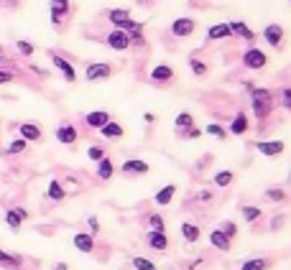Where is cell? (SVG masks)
I'll use <instances>...</instances> for the list:
<instances>
[{
    "mask_svg": "<svg viewBox=\"0 0 291 270\" xmlns=\"http://www.w3.org/2000/svg\"><path fill=\"white\" fill-rule=\"evenodd\" d=\"M274 92L271 89H266V87H253L251 89V107H253V118L258 123H266L268 118L274 115Z\"/></svg>",
    "mask_w": 291,
    "mask_h": 270,
    "instance_id": "obj_1",
    "label": "cell"
},
{
    "mask_svg": "<svg viewBox=\"0 0 291 270\" xmlns=\"http://www.w3.org/2000/svg\"><path fill=\"white\" fill-rule=\"evenodd\" d=\"M107 18H110V23H113L115 28H120V31H125V33H133V31L143 28V23L133 20V18H130V10H125V8H110V10H107Z\"/></svg>",
    "mask_w": 291,
    "mask_h": 270,
    "instance_id": "obj_2",
    "label": "cell"
},
{
    "mask_svg": "<svg viewBox=\"0 0 291 270\" xmlns=\"http://www.w3.org/2000/svg\"><path fill=\"white\" fill-rule=\"evenodd\" d=\"M84 77H87V82H105V79H110V77H113V66H110V64H105V61L87 64Z\"/></svg>",
    "mask_w": 291,
    "mask_h": 270,
    "instance_id": "obj_3",
    "label": "cell"
},
{
    "mask_svg": "<svg viewBox=\"0 0 291 270\" xmlns=\"http://www.w3.org/2000/svg\"><path fill=\"white\" fill-rule=\"evenodd\" d=\"M151 84H156V87H166V84H171L174 79H176V72L171 69L169 64H156L153 69H151Z\"/></svg>",
    "mask_w": 291,
    "mask_h": 270,
    "instance_id": "obj_4",
    "label": "cell"
},
{
    "mask_svg": "<svg viewBox=\"0 0 291 270\" xmlns=\"http://www.w3.org/2000/svg\"><path fill=\"white\" fill-rule=\"evenodd\" d=\"M266 64H268V56H266L261 49H256V46L245 49V54H243V66H245V69L258 72V69H263Z\"/></svg>",
    "mask_w": 291,
    "mask_h": 270,
    "instance_id": "obj_5",
    "label": "cell"
},
{
    "mask_svg": "<svg viewBox=\"0 0 291 270\" xmlns=\"http://www.w3.org/2000/svg\"><path fill=\"white\" fill-rule=\"evenodd\" d=\"M105 43H107V46L113 49V51H128V49H130V36H128L125 31L115 28V31H110V33H107Z\"/></svg>",
    "mask_w": 291,
    "mask_h": 270,
    "instance_id": "obj_6",
    "label": "cell"
},
{
    "mask_svg": "<svg viewBox=\"0 0 291 270\" xmlns=\"http://www.w3.org/2000/svg\"><path fill=\"white\" fill-rule=\"evenodd\" d=\"M49 56H51V64H54V66H56V69L61 72V77H64V82H69V84H72V82H77V72H74V66H72L69 61H66L64 56H59L56 51H51Z\"/></svg>",
    "mask_w": 291,
    "mask_h": 270,
    "instance_id": "obj_7",
    "label": "cell"
},
{
    "mask_svg": "<svg viewBox=\"0 0 291 270\" xmlns=\"http://www.w3.org/2000/svg\"><path fill=\"white\" fill-rule=\"evenodd\" d=\"M194 28H197V20H194V18H176L174 23H171V33H174L176 38H187V36H192Z\"/></svg>",
    "mask_w": 291,
    "mask_h": 270,
    "instance_id": "obj_8",
    "label": "cell"
},
{
    "mask_svg": "<svg viewBox=\"0 0 291 270\" xmlns=\"http://www.w3.org/2000/svg\"><path fill=\"white\" fill-rule=\"evenodd\" d=\"M151 171V166L146 163V161H141V158H128L123 166H120V173L123 176H146Z\"/></svg>",
    "mask_w": 291,
    "mask_h": 270,
    "instance_id": "obj_9",
    "label": "cell"
},
{
    "mask_svg": "<svg viewBox=\"0 0 291 270\" xmlns=\"http://www.w3.org/2000/svg\"><path fill=\"white\" fill-rule=\"evenodd\" d=\"M284 140H258L256 143V150L261 153V155H266V158H276V155H281L284 153Z\"/></svg>",
    "mask_w": 291,
    "mask_h": 270,
    "instance_id": "obj_10",
    "label": "cell"
},
{
    "mask_svg": "<svg viewBox=\"0 0 291 270\" xmlns=\"http://www.w3.org/2000/svg\"><path fill=\"white\" fill-rule=\"evenodd\" d=\"M263 38H266L268 46L281 49V46H284V28H281L279 23H268V26L263 28Z\"/></svg>",
    "mask_w": 291,
    "mask_h": 270,
    "instance_id": "obj_11",
    "label": "cell"
},
{
    "mask_svg": "<svg viewBox=\"0 0 291 270\" xmlns=\"http://www.w3.org/2000/svg\"><path fill=\"white\" fill-rule=\"evenodd\" d=\"M56 140L64 143V145H74V143L79 140V133H77V128H74L72 123H61V125L56 128Z\"/></svg>",
    "mask_w": 291,
    "mask_h": 270,
    "instance_id": "obj_12",
    "label": "cell"
},
{
    "mask_svg": "<svg viewBox=\"0 0 291 270\" xmlns=\"http://www.w3.org/2000/svg\"><path fill=\"white\" fill-rule=\"evenodd\" d=\"M228 26H230V33H233V36H240L243 41H248L251 46H256L258 33H256L253 28H248V26H245L243 20H233V23H228Z\"/></svg>",
    "mask_w": 291,
    "mask_h": 270,
    "instance_id": "obj_13",
    "label": "cell"
},
{
    "mask_svg": "<svg viewBox=\"0 0 291 270\" xmlns=\"http://www.w3.org/2000/svg\"><path fill=\"white\" fill-rule=\"evenodd\" d=\"M146 245L151 247V250H156V253H166L169 250V237H166V232H153V230H148L146 232Z\"/></svg>",
    "mask_w": 291,
    "mask_h": 270,
    "instance_id": "obj_14",
    "label": "cell"
},
{
    "mask_svg": "<svg viewBox=\"0 0 291 270\" xmlns=\"http://www.w3.org/2000/svg\"><path fill=\"white\" fill-rule=\"evenodd\" d=\"M107 123H110V112H105V110H95V112H87L84 115V125L92 128V130H100Z\"/></svg>",
    "mask_w": 291,
    "mask_h": 270,
    "instance_id": "obj_15",
    "label": "cell"
},
{
    "mask_svg": "<svg viewBox=\"0 0 291 270\" xmlns=\"http://www.w3.org/2000/svg\"><path fill=\"white\" fill-rule=\"evenodd\" d=\"M72 242H74L77 250L84 253V255L95 253V235H89V232H77V235L72 237Z\"/></svg>",
    "mask_w": 291,
    "mask_h": 270,
    "instance_id": "obj_16",
    "label": "cell"
},
{
    "mask_svg": "<svg viewBox=\"0 0 291 270\" xmlns=\"http://www.w3.org/2000/svg\"><path fill=\"white\" fill-rule=\"evenodd\" d=\"M210 245L215 247V250H220V253H228L233 247V240H228V235L217 227V230H210Z\"/></svg>",
    "mask_w": 291,
    "mask_h": 270,
    "instance_id": "obj_17",
    "label": "cell"
},
{
    "mask_svg": "<svg viewBox=\"0 0 291 270\" xmlns=\"http://www.w3.org/2000/svg\"><path fill=\"white\" fill-rule=\"evenodd\" d=\"M18 135L23 140H41L43 138V130L38 125H33V123H20L18 125Z\"/></svg>",
    "mask_w": 291,
    "mask_h": 270,
    "instance_id": "obj_18",
    "label": "cell"
},
{
    "mask_svg": "<svg viewBox=\"0 0 291 270\" xmlns=\"http://www.w3.org/2000/svg\"><path fill=\"white\" fill-rule=\"evenodd\" d=\"M23 219H28L26 209H8L5 212V224L10 230H20V227H23Z\"/></svg>",
    "mask_w": 291,
    "mask_h": 270,
    "instance_id": "obj_19",
    "label": "cell"
},
{
    "mask_svg": "<svg viewBox=\"0 0 291 270\" xmlns=\"http://www.w3.org/2000/svg\"><path fill=\"white\" fill-rule=\"evenodd\" d=\"M49 3H51V23L59 26L61 18L69 13V0H49Z\"/></svg>",
    "mask_w": 291,
    "mask_h": 270,
    "instance_id": "obj_20",
    "label": "cell"
},
{
    "mask_svg": "<svg viewBox=\"0 0 291 270\" xmlns=\"http://www.w3.org/2000/svg\"><path fill=\"white\" fill-rule=\"evenodd\" d=\"M248 128H251L248 115H245V112H238V115L233 118V123H230V128H228V133H233V135H245V133H248Z\"/></svg>",
    "mask_w": 291,
    "mask_h": 270,
    "instance_id": "obj_21",
    "label": "cell"
},
{
    "mask_svg": "<svg viewBox=\"0 0 291 270\" xmlns=\"http://www.w3.org/2000/svg\"><path fill=\"white\" fill-rule=\"evenodd\" d=\"M100 135H102V138H107V140H120L123 135H125V130H123V125H120V123L110 120L105 128H100Z\"/></svg>",
    "mask_w": 291,
    "mask_h": 270,
    "instance_id": "obj_22",
    "label": "cell"
},
{
    "mask_svg": "<svg viewBox=\"0 0 291 270\" xmlns=\"http://www.w3.org/2000/svg\"><path fill=\"white\" fill-rule=\"evenodd\" d=\"M271 268H274L271 258H251L240 265V270H271Z\"/></svg>",
    "mask_w": 291,
    "mask_h": 270,
    "instance_id": "obj_23",
    "label": "cell"
},
{
    "mask_svg": "<svg viewBox=\"0 0 291 270\" xmlns=\"http://www.w3.org/2000/svg\"><path fill=\"white\" fill-rule=\"evenodd\" d=\"M113 176H115V163L105 155L102 161H97V178H100V181H110Z\"/></svg>",
    "mask_w": 291,
    "mask_h": 270,
    "instance_id": "obj_24",
    "label": "cell"
},
{
    "mask_svg": "<svg viewBox=\"0 0 291 270\" xmlns=\"http://www.w3.org/2000/svg\"><path fill=\"white\" fill-rule=\"evenodd\" d=\"M174 196H176V186H174V184H166L164 189L156 191L153 201H156L159 207H166V204H171V199H174Z\"/></svg>",
    "mask_w": 291,
    "mask_h": 270,
    "instance_id": "obj_25",
    "label": "cell"
},
{
    "mask_svg": "<svg viewBox=\"0 0 291 270\" xmlns=\"http://www.w3.org/2000/svg\"><path fill=\"white\" fill-rule=\"evenodd\" d=\"M207 38H210V41L233 38V33H230V26H228V23H215V26H210V28H207Z\"/></svg>",
    "mask_w": 291,
    "mask_h": 270,
    "instance_id": "obj_26",
    "label": "cell"
},
{
    "mask_svg": "<svg viewBox=\"0 0 291 270\" xmlns=\"http://www.w3.org/2000/svg\"><path fill=\"white\" fill-rule=\"evenodd\" d=\"M182 237H184L189 245H194V242H199V237H202V230H199L194 222H184V224H182Z\"/></svg>",
    "mask_w": 291,
    "mask_h": 270,
    "instance_id": "obj_27",
    "label": "cell"
},
{
    "mask_svg": "<svg viewBox=\"0 0 291 270\" xmlns=\"http://www.w3.org/2000/svg\"><path fill=\"white\" fill-rule=\"evenodd\" d=\"M46 196H49L51 201H61V199L66 196V191H64V186H61V181H59V178H51V181H49Z\"/></svg>",
    "mask_w": 291,
    "mask_h": 270,
    "instance_id": "obj_28",
    "label": "cell"
},
{
    "mask_svg": "<svg viewBox=\"0 0 291 270\" xmlns=\"http://www.w3.org/2000/svg\"><path fill=\"white\" fill-rule=\"evenodd\" d=\"M174 128H176V133H182V130H189V128H194V118H192V112H179V115H176V120H174Z\"/></svg>",
    "mask_w": 291,
    "mask_h": 270,
    "instance_id": "obj_29",
    "label": "cell"
},
{
    "mask_svg": "<svg viewBox=\"0 0 291 270\" xmlns=\"http://www.w3.org/2000/svg\"><path fill=\"white\" fill-rule=\"evenodd\" d=\"M240 214H243V219L248 222V224H256V222L263 217V212H261L258 207H251V204H243V207H240Z\"/></svg>",
    "mask_w": 291,
    "mask_h": 270,
    "instance_id": "obj_30",
    "label": "cell"
},
{
    "mask_svg": "<svg viewBox=\"0 0 291 270\" xmlns=\"http://www.w3.org/2000/svg\"><path fill=\"white\" fill-rule=\"evenodd\" d=\"M212 181H215L217 189H225V186H230V184L235 181V173H233V171H217Z\"/></svg>",
    "mask_w": 291,
    "mask_h": 270,
    "instance_id": "obj_31",
    "label": "cell"
},
{
    "mask_svg": "<svg viewBox=\"0 0 291 270\" xmlns=\"http://www.w3.org/2000/svg\"><path fill=\"white\" fill-rule=\"evenodd\" d=\"M20 263H23L20 255H10V253H5L3 247H0V265L3 268H20Z\"/></svg>",
    "mask_w": 291,
    "mask_h": 270,
    "instance_id": "obj_32",
    "label": "cell"
},
{
    "mask_svg": "<svg viewBox=\"0 0 291 270\" xmlns=\"http://www.w3.org/2000/svg\"><path fill=\"white\" fill-rule=\"evenodd\" d=\"M205 133H207V135H212V138H217V140H225V138H228V130L222 128L220 123H210V125L205 128Z\"/></svg>",
    "mask_w": 291,
    "mask_h": 270,
    "instance_id": "obj_33",
    "label": "cell"
},
{
    "mask_svg": "<svg viewBox=\"0 0 291 270\" xmlns=\"http://www.w3.org/2000/svg\"><path fill=\"white\" fill-rule=\"evenodd\" d=\"M266 199L268 201H276V204H284V201H286V191L279 189V186H271V189H266Z\"/></svg>",
    "mask_w": 291,
    "mask_h": 270,
    "instance_id": "obj_34",
    "label": "cell"
},
{
    "mask_svg": "<svg viewBox=\"0 0 291 270\" xmlns=\"http://www.w3.org/2000/svg\"><path fill=\"white\" fill-rule=\"evenodd\" d=\"M130 265L136 268V270H159V268H156V263H151L148 258H141V255L133 258V260H130Z\"/></svg>",
    "mask_w": 291,
    "mask_h": 270,
    "instance_id": "obj_35",
    "label": "cell"
},
{
    "mask_svg": "<svg viewBox=\"0 0 291 270\" xmlns=\"http://www.w3.org/2000/svg\"><path fill=\"white\" fill-rule=\"evenodd\" d=\"M148 230H153V232H166L164 217H161V214H151V217H148Z\"/></svg>",
    "mask_w": 291,
    "mask_h": 270,
    "instance_id": "obj_36",
    "label": "cell"
},
{
    "mask_svg": "<svg viewBox=\"0 0 291 270\" xmlns=\"http://www.w3.org/2000/svg\"><path fill=\"white\" fill-rule=\"evenodd\" d=\"M189 69H192L197 77H207V64L199 61L197 56H189Z\"/></svg>",
    "mask_w": 291,
    "mask_h": 270,
    "instance_id": "obj_37",
    "label": "cell"
},
{
    "mask_svg": "<svg viewBox=\"0 0 291 270\" xmlns=\"http://www.w3.org/2000/svg\"><path fill=\"white\" fill-rule=\"evenodd\" d=\"M87 158L95 161V163L102 161V158H105V148H102V145H89V148H87Z\"/></svg>",
    "mask_w": 291,
    "mask_h": 270,
    "instance_id": "obj_38",
    "label": "cell"
},
{
    "mask_svg": "<svg viewBox=\"0 0 291 270\" xmlns=\"http://www.w3.org/2000/svg\"><path fill=\"white\" fill-rule=\"evenodd\" d=\"M26 145H28V140H23V138H18V140H13L8 148H5V153L8 155H15V153H23L26 150Z\"/></svg>",
    "mask_w": 291,
    "mask_h": 270,
    "instance_id": "obj_39",
    "label": "cell"
},
{
    "mask_svg": "<svg viewBox=\"0 0 291 270\" xmlns=\"http://www.w3.org/2000/svg\"><path fill=\"white\" fill-rule=\"evenodd\" d=\"M220 230L228 235V240H235V237H238V224L230 222V219H228V222H222V224H220Z\"/></svg>",
    "mask_w": 291,
    "mask_h": 270,
    "instance_id": "obj_40",
    "label": "cell"
},
{
    "mask_svg": "<svg viewBox=\"0 0 291 270\" xmlns=\"http://www.w3.org/2000/svg\"><path fill=\"white\" fill-rule=\"evenodd\" d=\"M128 36H130V46H146V36H143V28L133 31V33H128Z\"/></svg>",
    "mask_w": 291,
    "mask_h": 270,
    "instance_id": "obj_41",
    "label": "cell"
},
{
    "mask_svg": "<svg viewBox=\"0 0 291 270\" xmlns=\"http://www.w3.org/2000/svg\"><path fill=\"white\" fill-rule=\"evenodd\" d=\"M15 49H18L20 54H23V56H31V54H33V43H31V41H23V38H18Z\"/></svg>",
    "mask_w": 291,
    "mask_h": 270,
    "instance_id": "obj_42",
    "label": "cell"
},
{
    "mask_svg": "<svg viewBox=\"0 0 291 270\" xmlns=\"http://www.w3.org/2000/svg\"><path fill=\"white\" fill-rule=\"evenodd\" d=\"M281 107L291 112V87H284L281 89Z\"/></svg>",
    "mask_w": 291,
    "mask_h": 270,
    "instance_id": "obj_43",
    "label": "cell"
},
{
    "mask_svg": "<svg viewBox=\"0 0 291 270\" xmlns=\"http://www.w3.org/2000/svg\"><path fill=\"white\" fill-rule=\"evenodd\" d=\"M179 135H182V138H189V140H197L199 135H202V130H199V128H189V130H182Z\"/></svg>",
    "mask_w": 291,
    "mask_h": 270,
    "instance_id": "obj_44",
    "label": "cell"
},
{
    "mask_svg": "<svg viewBox=\"0 0 291 270\" xmlns=\"http://www.w3.org/2000/svg\"><path fill=\"white\" fill-rule=\"evenodd\" d=\"M87 227H89V235H97L100 232V219L97 217H89L87 219Z\"/></svg>",
    "mask_w": 291,
    "mask_h": 270,
    "instance_id": "obj_45",
    "label": "cell"
},
{
    "mask_svg": "<svg viewBox=\"0 0 291 270\" xmlns=\"http://www.w3.org/2000/svg\"><path fill=\"white\" fill-rule=\"evenodd\" d=\"M15 77L10 74V72H3V69H0V87H3V84H8V82H13Z\"/></svg>",
    "mask_w": 291,
    "mask_h": 270,
    "instance_id": "obj_46",
    "label": "cell"
},
{
    "mask_svg": "<svg viewBox=\"0 0 291 270\" xmlns=\"http://www.w3.org/2000/svg\"><path fill=\"white\" fill-rule=\"evenodd\" d=\"M199 201H212V191H199Z\"/></svg>",
    "mask_w": 291,
    "mask_h": 270,
    "instance_id": "obj_47",
    "label": "cell"
},
{
    "mask_svg": "<svg viewBox=\"0 0 291 270\" xmlns=\"http://www.w3.org/2000/svg\"><path fill=\"white\" fill-rule=\"evenodd\" d=\"M284 224V217H276V219H271V230H279Z\"/></svg>",
    "mask_w": 291,
    "mask_h": 270,
    "instance_id": "obj_48",
    "label": "cell"
},
{
    "mask_svg": "<svg viewBox=\"0 0 291 270\" xmlns=\"http://www.w3.org/2000/svg\"><path fill=\"white\" fill-rule=\"evenodd\" d=\"M143 120H146V123H156V115H153V112H146Z\"/></svg>",
    "mask_w": 291,
    "mask_h": 270,
    "instance_id": "obj_49",
    "label": "cell"
},
{
    "mask_svg": "<svg viewBox=\"0 0 291 270\" xmlns=\"http://www.w3.org/2000/svg\"><path fill=\"white\" fill-rule=\"evenodd\" d=\"M51 270H69V265H66V263H56Z\"/></svg>",
    "mask_w": 291,
    "mask_h": 270,
    "instance_id": "obj_50",
    "label": "cell"
},
{
    "mask_svg": "<svg viewBox=\"0 0 291 270\" xmlns=\"http://www.w3.org/2000/svg\"><path fill=\"white\" fill-rule=\"evenodd\" d=\"M3 5H8V8H15V5H18V0H3Z\"/></svg>",
    "mask_w": 291,
    "mask_h": 270,
    "instance_id": "obj_51",
    "label": "cell"
}]
</instances>
